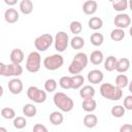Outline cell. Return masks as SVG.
<instances>
[{
	"label": "cell",
	"instance_id": "31",
	"mask_svg": "<svg viewBox=\"0 0 132 132\" xmlns=\"http://www.w3.org/2000/svg\"><path fill=\"white\" fill-rule=\"evenodd\" d=\"M129 85V78L126 74H119L116 77V86H118L121 89L126 88Z\"/></svg>",
	"mask_w": 132,
	"mask_h": 132
},
{
	"label": "cell",
	"instance_id": "11",
	"mask_svg": "<svg viewBox=\"0 0 132 132\" xmlns=\"http://www.w3.org/2000/svg\"><path fill=\"white\" fill-rule=\"evenodd\" d=\"M103 78H104V74L99 69H93V70L89 71V73L87 75L88 81L91 82L92 85H98V84L102 82Z\"/></svg>",
	"mask_w": 132,
	"mask_h": 132
},
{
	"label": "cell",
	"instance_id": "46",
	"mask_svg": "<svg viewBox=\"0 0 132 132\" xmlns=\"http://www.w3.org/2000/svg\"><path fill=\"white\" fill-rule=\"evenodd\" d=\"M108 1H109V2H111V3H112V2H114V1H117V0H108Z\"/></svg>",
	"mask_w": 132,
	"mask_h": 132
},
{
	"label": "cell",
	"instance_id": "4",
	"mask_svg": "<svg viewBox=\"0 0 132 132\" xmlns=\"http://www.w3.org/2000/svg\"><path fill=\"white\" fill-rule=\"evenodd\" d=\"M26 69L30 73H36L41 67V56L38 51L31 52L26 60Z\"/></svg>",
	"mask_w": 132,
	"mask_h": 132
},
{
	"label": "cell",
	"instance_id": "40",
	"mask_svg": "<svg viewBox=\"0 0 132 132\" xmlns=\"http://www.w3.org/2000/svg\"><path fill=\"white\" fill-rule=\"evenodd\" d=\"M120 132H132V125L131 124H124L120 128Z\"/></svg>",
	"mask_w": 132,
	"mask_h": 132
},
{
	"label": "cell",
	"instance_id": "1",
	"mask_svg": "<svg viewBox=\"0 0 132 132\" xmlns=\"http://www.w3.org/2000/svg\"><path fill=\"white\" fill-rule=\"evenodd\" d=\"M100 94L103 98L111 100V101H119L123 97V91L118 86H113L109 82H104L100 86Z\"/></svg>",
	"mask_w": 132,
	"mask_h": 132
},
{
	"label": "cell",
	"instance_id": "36",
	"mask_svg": "<svg viewBox=\"0 0 132 132\" xmlns=\"http://www.w3.org/2000/svg\"><path fill=\"white\" fill-rule=\"evenodd\" d=\"M57 86H58V84H57L56 79H54V78H48V79H46L45 82H44V90H45L46 92H48V93H53V92L56 91Z\"/></svg>",
	"mask_w": 132,
	"mask_h": 132
},
{
	"label": "cell",
	"instance_id": "16",
	"mask_svg": "<svg viewBox=\"0 0 132 132\" xmlns=\"http://www.w3.org/2000/svg\"><path fill=\"white\" fill-rule=\"evenodd\" d=\"M10 61L11 63H16V64H21L23 61H24V58H25V55H24V52L21 50V48H13L10 53Z\"/></svg>",
	"mask_w": 132,
	"mask_h": 132
},
{
	"label": "cell",
	"instance_id": "41",
	"mask_svg": "<svg viewBox=\"0 0 132 132\" xmlns=\"http://www.w3.org/2000/svg\"><path fill=\"white\" fill-rule=\"evenodd\" d=\"M18 1H19V0H4L5 4H7L8 6H13V5H15V4L18 3Z\"/></svg>",
	"mask_w": 132,
	"mask_h": 132
},
{
	"label": "cell",
	"instance_id": "29",
	"mask_svg": "<svg viewBox=\"0 0 132 132\" xmlns=\"http://www.w3.org/2000/svg\"><path fill=\"white\" fill-rule=\"evenodd\" d=\"M110 38L113 41H121L125 38V31L121 28H116L110 32Z\"/></svg>",
	"mask_w": 132,
	"mask_h": 132
},
{
	"label": "cell",
	"instance_id": "9",
	"mask_svg": "<svg viewBox=\"0 0 132 132\" xmlns=\"http://www.w3.org/2000/svg\"><path fill=\"white\" fill-rule=\"evenodd\" d=\"M54 43H55V50H57L59 53L65 52L68 47V44L70 43L68 34L64 31L58 32L54 38Z\"/></svg>",
	"mask_w": 132,
	"mask_h": 132
},
{
	"label": "cell",
	"instance_id": "34",
	"mask_svg": "<svg viewBox=\"0 0 132 132\" xmlns=\"http://www.w3.org/2000/svg\"><path fill=\"white\" fill-rule=\"evenodd\" d=\"M1 116L3 119L6 120H12L15 118V111L11 107H3L1 109Z\"/></svg>",
	"mask_w": 132,
	"mask_h": 132
},
{
	"label": "cell",
	"instance_id": "23",
	"mask_svg": "<svg viewBox=\"0 0 132 132\" xmlns=\"http://www.w3.org/2000/svg\"><path fill=\"white\" fill-rule=\"evenodd\" d=\"M88 25H89V28H90V29H92V30H94V31H97V30H99V29L102 28V26H103V21H102V19L99 18V16H92V18L89 20Z\"/></svg>",
	"mask_w": 132,
	"mask_h": 132
},
{
	"label": "cell",
	"instance_id": "5",
	"mask_svg": "<svg viewBox=\"0 0 132 132\" xmlns=\"http://www.w3.org/2000/svg\"><path fill=\"white\" fill-rule=\"evenodd\" d=\"M63 64H64V58L62 57V55H59V54L47 56L43 60V66L45 67V69L50 71H54L61 68Z\"/></svg>",
	"mask_w": 132,
	"mask_h": 132
},
{
	"label": "cell",
	"instance_id": "14",
	"mask_svg": "<svg viewBox=\"0 0 132 132\" xmlns=\"http://www.w3.org/2000/svg\"><path fill=\"white\" fill-rule=\"evenodd\" d=\"M19 12L14 8H7L4 12V19L8 24H14L19 21Z\"/></svg>",
	"mask_w": 132,
	"mask_h": 132
},
{
	"label": "cell",
	"instance_id": "26",
	"mask_svg": "<svg viewBox=\"0 0 132 132\" xmlns=\"http://www.w3.org/2000/svg\"><path fill=\"white\" fill-rule=\"evenodd\" d=\"M112 8L119 12L125 11L127 8H129L128 0H117V1L112 2Z\"/></svg>",
	"mask_w": 132,
	"mask_h": 132
},
{
	"label": "cell",
	"instance_id": "25",
	"mask_svg": "<svg viewBox=\"0 0 132 132\" xmlns=\"http://www.w3.org/2000/svg\"><path fill=\"white\" fill-rule=\"evenodd\" d=\"M64 121V117L62 114V112L60 111H53L51 114H50V122L51 124L55 125V126H59L63 123Z\"/></svg>",
	"mask_w": 132,
	"mask_h": 132
},
{
	"label": "cell",
	"instance_id": "2",
	"mask_svg": "<svg viewBox=\"0 0 132 132\" xmlns=\"http://www.w3.org/2000/svg\"><path fill=\"white\" fill-rule=\"evenodd\" d=\"M89 62V57L87 56V54L79 52L77 53L74 57L73 60L71 61L70 65L68 66V71L71 74H79L88 65Z\"/></svg>",
	"mask_w": 132,
	"mask_h": 132
},
{
	"label": "cell",
	"instance_id": "35",
	"mask_svg": "<svg viewBox=\"0 0 132 132\" xmlns=\"http://www.w3.org/2000/svg\"><path fill=\"white\" fill-rule=\"evenodd\" d=\"M69 30L74 35H78L82 30V25L78 21H72L70 23V25H69Z\"/></svg>",
	"mask_w": 132,
	"mask_h": 132
},
{
	"label": "cell",
	"instance_id": "45",
	"mask_svg": "<svg viewBox=\"0 0 132 132\" xmlns=\"http://www.w3.org/2000/svg\"><path fill=\"white\" fill-rule=\"evenodd\" d=\"M0 131H2V132H7V130L4 129V128H2V127H0Z\"/></svg>",
	"mask_w": 132,
	"mask_h": 132
},
{
	"label": "cell",
	"instance_id": "13",
	"mask_svg": "<svg viewBox=\"0 0 132 132\" xmlns=\"http://www.w3.org/2000/svg\"><path fill=\"white\" fill-rule=\"evenodd\" d=\"M97 8H98V4L95 0H87L82 4V11L85 14L88 15L94 14L97 11Z\"/></svg>",
	"mask_w": 132,
	"mask_h": 132
},
{
	"label": "cell",
	"instance_id": "22",
	"mask_svg": "<svg viewBox=\"0 0 132 132\" xmlns=\"http://www.w3.org/2000/svg\"><path fill=\"white\" fill-rule=\"evenodd\" d=\"M20 10L23 14H30L33 11V2L31 0H22L20 2Z\"/></svg>",
	"mask_w": 132,
	"mask_h": 132
},
{
	"label": "cell",
	"instance_id": "21",
	"mask_svg": "<svg viewBox=\"0 0 132 132\" xmlns=\"http://www.w3.org/2000/svg\"><path fill=\"white\" fill-rule=\"evenodd\" d=\"M117 62H118V59L114 56H108L104 60V68H105V70L108 71V72H112L113 70H116Z\"/></svg>",
	"mask_w": 132,
	"mask_h": 132
},
{
	"label": "cell",
	"instance_id": "42",
	"mask_svg": "<svg viewBox=\"0 0 132 132\" xmlns=\"http://www.w3.org/2000/svg\"><path fill=\"white\" fill-rule=\"evenodd\" d=\"M128 88H129V91L132 93V80L129 81V85H128Z\"/></svg>",
	"mask_w": 132,
	"mask_h": 132
},
{
	"label": "cell",
	"instance_id": "39",
	"mask_svg": "<svg viewBox=\"0 0 132 132\" xmlns=\"http://www.w3.org/2000/svg\"><path fill=\"white\" fill-rule=\"evenodd\" d=\"M34 132H47V128L41 124H35L33 127Z\"/></svg>",
	"mask_w": 132,
	"mask_h": 132
},
{
	"label": "cell",
	"instance_id": "3",
	"mask_svg": "<svg viewBox=\"0 0 132 132\" xmlns=\"http://www.w3.org/2000/svg\"><path fill=\"white\" fill-rule=\"evenodd\" d=\"M53 101H54V104L63 112H69L74 107L73 100L63 92L55 93L53 97Z\"/></svg>",
	"mask_w": 132,
	"mask_h": 132
},
{
	"label": "cell",
	"instance_id": "27",
	"mask_svg": "<svg viewBox=\"0 0 132 132\" xmlns=\"http://www.w3.org/2000/svg\"><path fill=\"white\" fill-rule=\"evenodd\" d=\"M71 81H72V89L77 90L82 87L85 82V77L81 74H74L71 76Z\"/></svg>",
	"mask_w": 132,
	"mask_h": 132
},
{
	"label": "cell",
	"instance_id": "20",
	"mask_svg": "<svg viewBox=\"0 0 132 132\" xmlns=\"http://www.w3.org/2000/svg\"><path fill=\"white\" fill-rule=\"evenodd\" d=\"M89 60L91 61L92 64L94 65H100L103 60H104V56H103V53L99 50H96V51H93L89 57Z\"/></svg>",
	"mask_w": 132,
	"mask_h": 132
},
{
	"label": "cell",
	"instance_id": "12",
	"mask_svg": "<svg viewBox=\"0 0 132 132\" xmlns=\"http://www.w3.org/2000/svg\"><path fill=\"white\" fill-rule=\"evenodd\" d=\"M23 88H24L23 81L18 77H14V78H12L8 81V90L13 95L21 94L22 91H23Z\"/></svg>",
	"mask_w": 132,
	"mask_h": 132
},
{
	"label": "cell",
	"instance_id": "6",
	"mask_svg": "<svg viewBox=\"0 0 132 132\" xmlns=\"http://www.w3.org/2000/svg\"><path fill=\"white\" fill-rule=\"evenodd\" d=\"M23 73V67L21 66V64H16V63H10L8 65L4 64V63H0V74L2 76H19Z\"/></svg>",
	"mask_w": 132,
	"mask_h": 132
},
{
	"label": "cell",
	"instance_id": "38",
	"mask_svg": "<svg viewBox=\"0 0 132 132\" xmlns=\"http://www.w3.org/2000/svg\"><path fill=\"white\" fill-rule=\"evenodd\" d=\"M123 105L127 110H132V95H128L124 98Z\"/></svg>",
	"mask_w": 132,
	"mask_h": 132
},
{
	"label": "cell",
	"instance_id": "32",
	"mask_svg": "<svg viewBox=\"0 0 132 132\" xmlns=\"http://www.w3.org/2000/svg\"><path fill=\"white\" fill-rule=\"evenodd\" d=\"M110 112H111V116L114 118H122L126 112V108L124 107V105L118 104V105H114L111 107Z\"/></svg>",
	"mask_w": 132,
	"mask_h": 132
},
{
	"label": "cell",
	"instance_id": "37",
	"mask_svg": "<svg viewBox=\"0 0 132 132\" xmlns=\"http://www.w3.org/2000/svg\"><path fill=\"white\" fill-rule=\"evenodd\" d=\"M12 124L15 129H23L27 126V120L24 117H15L13 119Z\"/></svg>",
	"mask_w": 132,
	"mask_h": 132
},
{
	"label": "cell",
	"instance_id": "15",
	"mask_svg": "<svg viewBox=\"0 0 132 132\" xmlns=\"http://www.w3.org/2000/svg\"><path fill=\"white\" fill-rule=\"evenodd\" d=\"M82 122H84V125H85L87 128L92 129V128H94V127L97 126L98 118H97V116H95L94 113H92V112H88V113L84 117Z\"/></svg>",
	"mask_w": 132,
	"mask_h": 132
},
{
	"label": "cell",
	"instance_id": "24",
	"mask_svg": "<svg viewBox=\"0 0 132 132\" xmlns=\"http://www.w3.org/2000/svg\"><path fill=\"white\" fill-rule=\"evenodd\" d=\"M23 113L25 117L28 118H34L37 113V108L34 104L32 103H27L23 106Z\"/></svg>",
	"mask_w": 132,
	"mask_h": 132
},
{
	"label": "cell",
	"instance_id": "43",
	"mask_svg": "<svg viewBox=\"0 0 132 132\" xmlns=\"http://www.w3.org/2000/svg\"><path fill=\"white\" fill-rule=\"evenodd\" d=\"M128 3H129V9L132 11V0H128Z\"/></svg>",
	"mask_w": 132,
	"mask_h": 132
},
{
	"label": "cell",
	"instance_id": "7",
	"mask_svg": "<svg viewBox=\"0 0 132 132\" xmlns=\"http://www.w3.org/2000/svg\"><path fill=\"white\" fill-rule=\"evenodd\" d=\"M27 97L31 101L40 104L46 100L47 95H46V91H43L35 86H30L27 89Z\"/></svg>",
	"mask_w": 132,
	"mask_h": 132
},
{
	"label": "cell",
	"instance_id": "44",
	"mask_svg": "<svg viewBox=\"0 0 132 132\" xmlns=\"http://www.w3.org/2000/svg\"><path fill=\"white\" fill-rule=\"evenodd\" d=\"M129 34H130V36L132 37V26L129 28Z\"/></svg>",
	"mask_w": 132,
	"mask_h": 132
},
{
	"label": "cell",
	"instance_id": "19",
	"mask_svg": "<svg viewBox=\"0 0 132 132\" xmlns=\"http://www.w3.org/2000/svg\"><path fill=\"white\" fill-rule=\"evenodd\" d=\"M81 107L86 112H93L97 107V102L93 98H87L84 99L81 103Z\"/></svg>",
	"mask_w": 132,
	"mask_h": 132
},
{
	"label": "cell",
	"instance_id": "17",
	"mask_svg": "<svg viewBox=\"0 0 132 132\" xmlns=\"http://www.w3.org/2000/svg\"><path fill=\"white\" fill-rule=\"evenodd\" d=\"M130 68V61L127 58H121L118 60L117 62V66H116V70L119 73H125L129 70Z\"/></svg>",
	"mask_w": 132,
	"mask_h": 132
},
{
	"label": "cell",
	"instance_id": "30",
	"mask_svg": "<svg viewBox=\"0 0 132 132\" xmlns=\"http://www.w3.org/2000/svg\"><path fill=\"white\" fill-rule=\"evenodd\" d=\"M90 41L94 46H100L104 41V36L99 32H95L90 36Z\"/></svg>",
	"mask_w": 132,
	"mask_h": 132
},
{
	"label": "cell",
	"instance_id": "10",
	"mask_svg": "<svg viewBox=\"0 0 132 132\" xmlns=\"http://www.w3.org/2000/svg\"><path fill=\"white\" fill-rule=\"evenodd\" d=\"M113 24L116 25L117 28H121V29H125L128 28L131 25V18L129 16V14L124 13V12H120L118 13L114 19H113Z\"/></svg>",
	"mask_w": 132,
	"mask_h": 132
},
{
	"label": "cell",
	"instance_id": "33",
	"mask_svg": "<svg viewBox=\"0 0 132 132\" xmlns=\"http://www.w3.org/2000/svg\"><path fill=\"white\" fill-rule=\"evenodd\" d=\"M59 85L62 89L64 90H69L72 89V81H71V76L64 75L59 79Z\"/></svg>",
	"mask_w": 132,
	"mask_h": 132
},
{
	"label": "cell",
	"instance_id": "18",
	"mask_svg": "<svg viewBox=\"0 0 132 132\" xmlns=\"http://www.w3.org/2000/svg\"><path fill=\"white\" fill-rule=\"evenodd\" d=\"M79 96L82 99L93 98L95 96V89H94V87L91 86V85H86V86L81 87L80 90H79Z\"/></svg>",
	"mask_w": 132,
	"mask_h": 132
},
{
	"label": "cell",
	"instance_id": "28",
	"mask_svg": "<svg viewBox=\"0 0 132 132\" xmlns=\"http://www.w3.org/2000/svg\"><path fill=\"white\" fill-rule=\"evenodd\" d=\"M85 45V39L78 35H75L71 40H70V46L73 50H80Z\"/></svg>",
	"mask_w": 132,
	"mask_h": 132
},
{
	"label": "cell",
	"instance_id": "8",
	"mask_svg": "<svg viewBox=\"0 0 132 132\" xmlns=\"http://www.w3.org/2000/svg\"><path fill=\"white\" fill-rule=\"evenodd\" d=\"M54 42V37L50 33H44L38 37L35 38L34 40V46L38 52H45L46 50L50 48V46Z\"/></svg>",
	"mask_w": 132,
	"mask_h": 132
}]
</instances>
